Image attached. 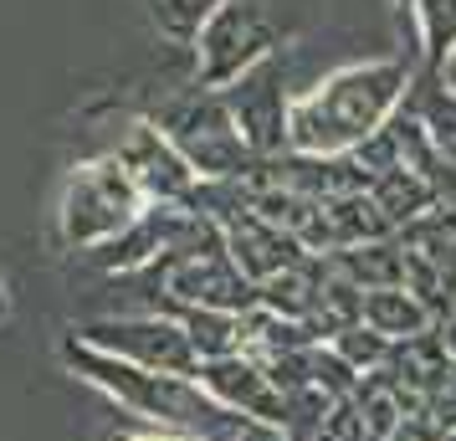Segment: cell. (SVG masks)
I'll use <instances>...</instances> for the list:
<instances>
[{
	"instance_id": "cell-24",
	"label": "cell",
	"mask_w": 456,
	"mask_h": 441,
	"mask_svg": "<svg viewBox=\"0 0 456 441\" xmlns=\"http://www.w3.org/2000/svg\"><path fill=\"white\" fill-rule=\"evenodd\" d=\"M139 441H175V437H154V431H149V437H139Z\"/></svg>"
},
{
	"instance_id": "cell-9",
	"label": "cell",
	"mask_w": 456,
	"mask_h": 441,
	"mask_svg": "<svg viewBox=\"0 0 456 441\" xmlns=\"http://www.w3.org/2000/svg\"><path fill=\"white\" fill-rule=\"evenodd\" d=\"M400 247H405V288L441 318L456 303V221L446 216V206L405 226Z\"/></svg>"
},
{
	"instance_id": "cell-22",
	"label": "cell",
	"mask_w": 456,
	"mask_h": 441,
	"mask_svg": "<svg viewBox=\"0 0 456 441\" xmlns=\"http://www.w3.org/2000/svg\"><path fill=\"white\" fill-rule=\"evenodd\" d=\"M390 5H395V16L411 26V0H390ZM411 52H415V37H411Z\"/></svg>"
},
{
	"instance_id": "cell-15",
	"label": "cell",
	"mask_w": 456,
	"mask_h": 441,
	"mask_svg": "<svg viewBox=\"0 0 456 441\" xmlns=\"http://www.w3.org/2000/svg\"><path fill=\"white\" fill-rule=\"evenodd\" d=\"M411 37L420 67H441L456 46V0H411Z\"/></svg>"
},
{
	"instance_id": "cell-11",
	"label": "cell",
	"mask_w": 456,
	"mask_h": 441,
	"mask_svg": "<svg viewBox=\"0 0 456 441\" xmlns=\"http://www.w3.org/2000/svg\"><path fill=\"white\" fill-rule=\"evenodd\" d=\"M221 241H226L231 262L241 267V273L262 288L267 277L288 273V267H297L303 257H313L303 241L292 232H282V226H272L267 216H256V210H231L226 221H221Z\"/></svg>"
},
{
	"instance_id": "cell-10",
	"label": "cell",
	"mask_w": 456,
	"mask_h": 441,
	"mask_svg": "<svg viewBox=\"0 0 456 441\" xmlns=\"http://www.w3.org/2000/svg\"><path fill=\"white\" fill-rule=\"evenodd\" d=\"M195 380H200L226 411L262 421V426H272V431H282V421H288V396L277 390V380L267 375L262 359H251V355L210 359V364H200V375Z\"/></svg>"
},
{
	"instance_id": "cell-18",
	"label": "cell",
	"mask_w": 456,
	"mask_h": 441,
	"mask_svg": "<svg viewBox=\"0 0 456 441\" xmlns=\"http://www.w3.org/2000/svg\"><path fill=\"white\" fill-rule=\"evenodd\" d=\"M329 344H333V349H338L344 359H349V364H354V370H359L364 380L379 375V370H385V359L395 355L390 339H379L374 329H364V323H349V329H338Z\"/></svg>"
},
{
	"instance_id": "cell-21",
	"label": "cell",
	"mask_w": 456,
	"mask_h": 441,
	"mask_svg": "<svg viewBox=\"0 0 456 441\" xmlns=\"http://www.w3.org/2000/svg\"><path fill=\"white\" fill-rule=\"evenodd\" d=\"M431 72H436V78H441V83H446V87L456 93V46H452V57H446L441 67H431Z\"/></svg>"
},
{
	"instance_id": "cell-7",
	"label": "cell",
	"mask_w": 456,
	"mask_h": 441,
	"mask_svg": "<svg viewBox=\"0 0 456 441\" xmlns=\"http://www.w3.org/2000/svg\"><path fill=\"white\" fill-rule=\"evenodd\" d=\"M231 118L241 128V139L256 159H272L288 149V113H292V93H288V57L277 52L267 62H256L247 78H236L231 87H221Z\"/></svg>"
},
{
	"instance_id": "cell-17",
	"label": "cell",
	"mask_w": 456,
	"mask_h": 441,
	"mask_svg": "<svg viewBox=\"0 0 456 441\" xmlns=\"http://www.w3.org/2000/svg\"><path fill=\"white\" fill-rule=\"evenodd\" d=\"M149 16H154V26L165 31V37H175V42H195L200 37V26L210 21V11L221 5V0H144Z\"/></svg>"
},
{
	"instance_id": "cell-16",
	"label": "cell",
	"mask_w": 456,
	"mask_h": 441,
	"mask_svg": "<svg viewBox=\"0 0 456 441\" xmlns=\"http://www.w3.org/2000/svg\"><path fill=\"white\" fill-rule=\"evenodd\" d=\"M180 323H185V334H190V344H195L200 364L241 355V314H221V308H185Z\"/></svg>"
},
{
	"instance_id": "cell-13",
	"label": "cell",
	"mask_w": 456,
	"mask_h": 441,
	"mask_svg": "<svg viewBox=\"0 0 456 441\" xmlns=\"http://www.w3.org/2000/svg\"><path fill=\"white\" fill-rule=\"evenodd\" d=\"M370 200L385 210V221H390L395 232H405L415 221H426L431 210H441V190L431 180L411 175V169H379L370 180Z\"/></svg>"
},
{
	"instance_id": "cell-20",
	"label": "cell",
	"mask_w": 456,
	"mask_h": 441,
	"mask_svg": "<svg viewBox=\"0 0 456 441\" xmlns=\"http://www.w3.org/2000/svg\"><path fill=\"white\" fill-rule=\"evenodd\" d=\"M436 334H441V344H446V349H452V359H456V303L436 318Z\"/></svg>"
},
{
	"instance_id": "cell-23",
	"label": "cell",
	"mask_w": 456,
	"mask_h": 441,
	"mask_svg": "<svg viewBox=\"0 0 456 441\" xmlns=\"http://www.w3.org/2000/svg\"><path fill=\"white\" fill-rule=\"evenodd\" d=\"M441 441H456V426H446V431H441Z\"/></svg>"
},
{
	"instance_id": "cell-2",
	"label": "cell",
	"mask_w": 456,
	"mask_h": 441,
	"mask_svg": "<svg viewBox=\"0 0 456 441\" xmlns=\"http://www.w3.org/2000/svg\"><path fill=\"white\" fill-rule=\"evenodd\" d=\"M62 359L83 385L103 390L118 411H128L134 421H144L154 437H175V441H277L282 437V431H272L262 421L226 411L200 380H190V375L139 370V364H128V359H113V355H103V349H87L77 339L62 344Z\"/></svg>"
},
{
	"instance_id": "cell-19",
	"label": "cell",
	"mask_w": 456,
	"mask_h": 441,
	"mask_svg": "<svg viewBox=\"0 0 456 441\" xmlns=\"http://www.w3.org/2000/svg\"><path fill=\"white\" fill-rule=\"evenodd\" d=\"M395 441H441V431L426 416H405V426L395 431Z\"/></svg>"
},
{
	"instance_id": "cell-4",
	"label": "cell",
	"mask_w": 456,
	"mask_h": 441,
	"mask_svg": "<svg viewBox=\"0 0 456 441\" xmlns=\"http://www.w3.org/2000/svg\"><path fill=\"white\" fill-rule=\"evenodd\" d=\"M288 42L292 26L282 21L277 0H221L195 37V83L221 93L256 62L288 52Z\"/></svg>"
},
{
	"instance_id": "cell-8",
	"label": "cell",
	"mask_w": 456,
	"mask_h": 441,
	"mask_svg": "<svg viewBox=\"0 0 456 441\" xmlns=\"http://www.w3.org/2000/svg\"><path fill=\"white\" fill-rule=\"evenodd\" d=\"M113 159L128 169V180L144 190L149 206H190L200 200V175L190 169V159L169 144L154 118H139V124L124 128V139L113 144Z\"/></svg>"
},
{
	"instance_id": "cell-1",
	"label": "cell",
	"mask_w": 456,
	"mask_h": 441,
	"mask_svg": "<svg viewBox=\"0 0 456 441\" xmlns=\"http://www.w3.org/2000/svg\"><path fill=\"white\" fill-rule=\"evenodd\" d=\"M415 72H420L415 52H390V57H364V62L333 67L329 78H318L308 93L292 98L288 149L292 154H318V159L359 154L405 108Z\"/></svg>"
},
{
	"instance_id": "cell-6",
	"label": "cell",
	"mask_w": 456,
	"mask_h": 441,
	"mask_svg": "<svg viewBox=\"0 0 456 441\" xmlns=\"http://www.w3.org/2000/svg\"><path fill=\"white\" fill-rule=\"evenodd\" d=\"M77 344L103 349L113 359H128L139 370H159V375H200V355L190 344L185 323L169 314H108L87 318L83 329H72Z\"/></svg>"
},
{
	"instance_id": "cell-5",
	"label": "cell",
	"mask_w": 456,
	"mask_h": 441,
	"mask_svg": "<svg viewBox=\"0 0 456 441\" xmlns=\"http://www.w3.org/2000/svg\"><path fill=\"white\" fill-rule=\"evenodd\" d=\"M154 124H159V134L190 159V169H195L200 180H247L251 169H256V154L247 149L226 98H221L216 87L195 83L190 93L159 103Z\"/></svg>"
},
{
	"instance_id": "cell-12",
	"label": "cell",
	"mask_w": 456,
	"mask_h": 441,
	"mask_svg": "<svg viewBox=\"0 0 456 441\" xmlns=\"http://www.w3.org/2000/svg\"><path fill=\"white\" fill-rule=\"evenodd\" d=\"M359 323L374 329L379 339H390V344H411V339L436 329V314L411 293V288H374V293H364Z\"/></svg>"
},
{
	"instance_id": "cell-3",
	"label": "cell",
	"mask_w": 456,
	"mask_h": 441,
	"mask_svg": "<svg viewBox=\"0 0 456 441\" xmlns=\"http://www.w3.org/2000/svg\"><path fill=\"white\" fill-rule=\"evenodd\" d=\"M149 210L144 190L128 180V169L103 154L87 159L67 175L62 200H57V241L67 252H98L113 236H124L139 216Z\"/></svg>"
},
{
	"instance_id": "cell-14",
	"label": "cell",
	"mask_w": 456,
	"mask_h": 441,
	"mask_svg": "<svg viewBox=\"0 0 456 441\" xmlns=\"http://www.w3.org/2000/svg\"><path fill=\"white\" fill-rule=\"evenodd\" d=\"M329 262L349 277L359 293H374V288H405V247H400V232L385 236V241L349 247V252L329 257Z\"/></svg>"
}]
</instances>
